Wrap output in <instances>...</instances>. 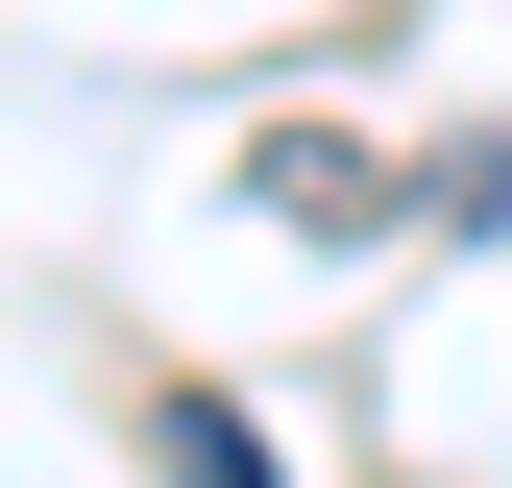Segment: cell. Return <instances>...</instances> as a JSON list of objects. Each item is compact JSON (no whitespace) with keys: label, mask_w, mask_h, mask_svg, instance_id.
Returning <instances> with one entry per match:
<instances>
[{"label":"cell","mask_w":512,"mask_h":488,"mask_svg":"<svg viewBox=\"0 0 512 488\" xmlns=\"http://www.w3.org/2000/svg\"><path fill=\"white\" fill-rule=\"evenodd\" d=\"M171 488H269V440H244L220 391H171Z\"/></svg>","instance_id":"2"},{"label":"cell","mask_w":512,"mask_h":488,"mask_svg":"<svg viewBox=\"0 0 512 488\" xmlns=\"http://www.w3.org/2000/svg\"><path fill=\"white\" fill-rule=\"evenodd\" d=\"M269 220H391V171H366V147H317V122H293V147H269Z\"/></svg>","instance_id":"1"}]
</instances>
